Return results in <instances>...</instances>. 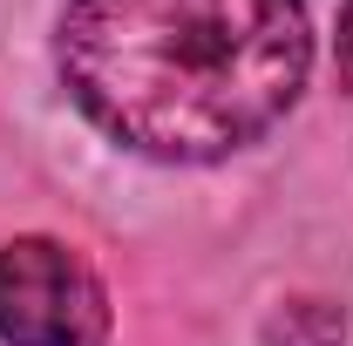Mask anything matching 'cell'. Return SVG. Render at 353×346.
Instances as JSON below:
<instances>
[{"label":"cell","instance_id":"3957f363","mask_svg":"<svg viewBox=\"0 0 353 346\" xmlns=\"http://www.w3.org/2000/svg\"><path fill=\"white\" fill-rule=\"evenodd\" d=\"M340 82L353 88V0H347V14H340Z\"/></svg>","mask_w":353,"mask_h":346},{"label":"cell","instance_id":"6da1fadb","mask_svg":"<svg viewBox=\"0 0 353 346\" xmlns=\"http://www.w3.org/2000/svg\"><path fill=\"white\" fill-rule=\"evenodd\" d=\"M61 88L95 130L157 163H218L306 88L299 0H68Z\"/></svg>","mask_w":353,"mask_h":346},{"label":"cell","instance_id":"7a4b0ae2","mask_svg":"<svg viewBox=\"0 0 353 346\" xmlns=\"http://www.w3.org/2000/svg\"><path fill=\"white\" fill-rule=\"evenodd\" d=\"M0 346H109V292L54 238L0 245Z\"/></svg>","mask_w":353,"mask_h":346}]
</instances>
